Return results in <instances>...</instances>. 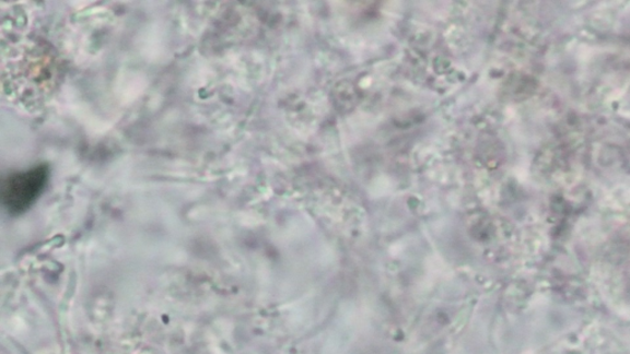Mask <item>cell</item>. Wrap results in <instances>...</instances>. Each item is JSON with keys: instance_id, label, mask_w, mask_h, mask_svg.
Instances as JSON below:
<instances>
[{"instance_id": "obj_1", "label": "cell", "mask_w": 630, "mask_h": 354, "mask_svg": "<svg viewBox=\"0 0 630 354\" xmlns=\"http://www.w3.org/2000/svg\"><path fill=\"white\" fill-rule=\"evenodd\" d=\"M48 179L46 166L9 176L2 186V200L10 213H22L28 209L45 189Z\"/></svg>"}]
</instances>
